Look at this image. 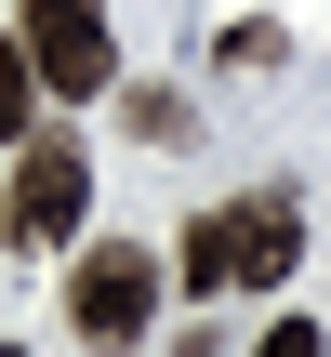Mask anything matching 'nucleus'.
<instances>
[{"mask_svg":"<svg viewBox=\"0 0 331 357\" xmlns=\"http://www.w3.org/2000/svg\"><path fill=\"white\" fill-rule=\"evenodd\" d=\"M292 252H305V212H292V185H265V199L199 212V225L172 238V278H186V291H279Z\"/></svg>","mask_w":331,"mask_h":357,"instance_id":"obj_1","label":"nucleus"},{"mask_svg":"<svg viewBox=\"0 0 331 357\" xmlns=\"http://www.w3.org/2000/svg\"><path fill=\"white\" fill-rule=\"evenodd\" d=\"M159 291H172V278H159L146 238H93V252L66 265V331L106 344V357H133V344H146V318H159Z\"/></svg>","mask_w":331,"mask_h":357,"instance_id":"obj_2","label":"nucleus"},{"mask_svg":"<svg viewBox=\"0 0 331 357\" xmlns=\"http://www.w3.org/2000/svg\"><path fill=\"white\" fill-rule=\"evenodd\" d=\"M80 212H93V159H80L66 132H27V146H13V199H0V238L40 265V252L80 238Z\"/></svg>","mask_w":331,"mask_h":357,"instance_id":"obj_3","label":"nucleus"},{"mask_svg":"<svg viewBox=\"0 0 331 357\" xmlns=\"http://www.w3.org/2000/svg\"><path fill=\"white\" fill-rule=\"evenodd\" d=\"M13 40H27V66H40V93H119V40H106V0H27L13 13Z\"/></svg>","mask_w":331,"mask_h":357,"instance_id":"obj_4","label":"nucleus"},{"mask_svg":"<svg viewBox=\"0 0 331 357\" xmlns=\"http://www.w3.org/2000/svg\"><path fill=\"white\" fill-rule=\"evenodd\" d=\"M119 119H133V146H159V159L199 132V106H186V93H159V79H146V93H119Z\"/></svg>","mask_w":331,"mask_h":357,"instance_id":"obj_5","label":"nucleus"},{"mask_svg":"<svg viewBox=\"0 0 331 357\" xmlns=\"http://www.w3.org/2000/svg\"><path fill=\"white\" fill-rule=\"evenodd\" d=\"M27 119H40V66H27V40L0 26V146H27Z\"/></svg>","mask_w":331,"mask_h":357,"instance_id":"obj_6","label":"nucleus"},{"mask_svg":"<svg viewBox=\"0 0 331 357\" xmlns=\"http://www.w3.org/2000/svg\"><path fill=\"white\" fill-rule=\"evenodd\" d=\"M252 357H331V344H318V318H279V331H265Z\"/></svg>","mask_w":331,"mask_h":357,"instance_id":"obj_7","label":"nucleus"},{"mask_svg":"<svg viewBox=\"0 0 331 357\" xmlns=\"http://www.w3.org/2000/svg\"><path fill=\"white\" fill-rule=\"evenodd\" d=\"M0 357H13V344H0Z\"/></svg>","mask_w":331,"mask_h":357,"instance_id":"obj_8","label":"nucleus"}]
</instances>
